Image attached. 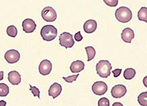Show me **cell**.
Here are the masks:
<instances>
[{"mask_svg": "<svg viewBox=\"0 0 147 106\" xmlns=\"http://www.w3.org/2000/svg\"><path fill=\"white\" fill-rule=\"evenodd\" d=\"M29 87H30V89H29V90L32 91L33 95L34 97H38V98H40V91L39 89H38L36 87H33L31 85H29Z\"/></svg>", "mask_w": 147, "mask_h": 106, "instance_id": "7402d4cb", "label": "cell"}, {"mask_svg": "<svg viewBox=\"0 0 147 106\" xmlns=\"http://www.w3.org/2000/svg\"><path fill=\"white\" fill-rule=\"evenodd\" d=\"M112 70L111 63L107 60H101L97 63V74L102 78H107L110 76Z\"/></svg>", "mask_w": 147, "mask_h": 106, "instance_id": "6da1fadb", "label": "cell"}, {"mask_svg": "<svg viewBox=\"0 0 147 106\" xmlns=\"http://www.w3.org/2000/svg\"><path fill=\"white\" fill-rule=\"evenodd\" d=\"M41 15L42 19L47 22H54L57 17L56 11L51 6H47L44 8L42 10Z\"/></svg>", "mask_w": 147, "mask_h": 106, "instance_id": "277c9868", "label": "cell"}, {"mask_svg": "<svg viewBox=\"0 0 147 106\" xmlns=\"http://www.w3.org/2000/svg\"><path fill=\"white\" fill-rule=\"evenodd\" d=\"M61 91L62 87L61 86V85H59V83H57V82H55L49 88V96L52 97L53 99H55L59 95H60V94L61 93Z\"/></svg>", "mask_w": 147, "mask_h": 106, "instance_id": "7c38bea8", "label": "cell"}, {"mask_svg": "<svg viewBox=\"0 0 147 106\" xmlns=\"http://www.w3.org/2000/svg\"><path fill=\"white\" fill-rule=\"evenodd\" d=\"M138 101L142 106H147V92L141 93L138 97Z\"/></svg>", "mask_w": 147, "mask_h": 106, "instance_id": "ffe728a7", "label": "cell"}, {"mask_svg": "<svg viewBox=\"0 0 147 106\" xmlns=\"http://www.w3.org/2000/svg\"><path fill=\"white\" fill-rule=\"evenodd\" d=\"M110 101L106 97L101 98L98 101V106H109Z\"/></svg>", "mask_w": 147, "mask_h": 106, "instance_id": "603a6c76", "label": "cell"}, {"mask_svg": "<svg viewBox=\"0 0 147 106\" xmlns=\"http://www.w3.org/2000/svg\"><path fill=\"white\" fill-rule=\"evenodd\" d=\"M3 79V72L1 71L0 72V80H2Z\"/></svg>", "mask_w": 147, "mask_h": 106, "instance_id": "4dcf8cb0", "label": "cell"}, {"mask_svg": "<svg viewBox=\"0 0 147 106\" xmlns=\"http://www.w3.org/2000/svg\"><path fill=\"white\" fill-rule=\"evenodd\" d=\"M127 89L125 86L123 85H117L113 87L111 90V95L116 99L121 98L125 95Z\"/></svg>", "mask_w": 147, "mask_h": 106, "instance_id": "ba28073f", "label": "cell"}, {"mask_svg": "<svg viewBox=\"0 0 147 106\" xmlns=\"http://www.w3.org/2000/svg\"><path fill=\"white\" fill-rule=\"evenodd\" d=\"M23 30L27 34H31L34 32L36 28V24L33 19H25L22 23Z\"/></svg>", "mask_w": 147, "mask_h": 106, "instance_id": "30bf717a", "label": "cell"}, {"mask_svg": "<svg viewBox=\"0 0 147 106\" xmlns=\"http://www.w3.org/2000/svg\"><path fill=\"white\" fill-rule=\"evenodd\" d=\"M84 68V62L80 60H77L71 63L70 65V70L73 74H78V73L82 72Z\"/></svg>", "mask_w": 147, "mask_h": 106, "instance_id": "9a60e30c", "label": "cell"}, {"mask_svg": "<svg viewBox=\"0 0 147 106\" xmlns=\"http://www.w3.org/2000/svg\"><path fill=\"white\" fill-rule=\"evenodd\" d=\"M97 24L95 20L90 19L84 23L83 25V29L84 32L87 34H92L97 29Z\"/></svg>", "mask_w": 147, "mask_h": 106, "instance_id": "4fadbf2b", "label": "cell"}, {"mask_svg": "<svg viewBox=\"0 0 147 106\" xmlns=\"http://www.w3.org/2000/svg\"><path fill=\"white\" fill-rule=\"evenodd\" d=\"M138 18L140 21H144L147 23V8L142 7L138 12Z\"/></svg>", "mask_w": 147, "mask_h": 106, "instance_id": "2e32d148", "label": "cell"}, {"mask_svg": "<svg viewBox=\"0 0 147 106\" xmlns=\"http://www.w3.org/2000/svg\"><path fill=\"white\" fill-rule=\"evenodd\" d=\"M59 44L65 48H71L74 44L72 35L68 32H63L59 36Z\"/></svg>", "mask_w": 147, "mask_h": 106, "instance_id": "5b68a950", "label": "cell"}, {"mask_svg": "<svg viewBox=\"0 0 147 106\" xmlns=\"http://www.w3.org/2000/svg\"><path fill=\"white\" fill-rule=\"evenodd\" d=\"M104 2L110 7H115L118 5V0H104Z\"/></svg>", "mask_w": 147, "mask_h": 106, "instance_id": "d4e9b609", "label": "cell"}, {"mask_svg": "<svg viewBox=\"0 0 147 106\" xmlns=\"http://www.w3.org/2000/svg\"><path fill=\"white\" fill-rule=\"evenodd\" d=\"M7 34L10 37L15 38L17 36V29L14 25H10V26L8 27L6 30Z\"/></svg>", "mask_w": 147, "mask_h": 106, "instance_id": "44dd1931", "label": "cell"}, {"mask_svg": "<svg viewBox=\"0 0 147 106\" xmlns=\"http://www.w3.org/2000/svg\"><path fill=\"white\" fill-rule=\"evenodd\" d=\"M136 72L133 68H127L125 70L123 76L126 80H131L135 77Z\"/></svg>", "mask_w": 147, "mask_h": 106, "instance_id": "e0dca14e", "label": "cell"}, {"mask_svg": "<svg viewBox=\"0 0 147 106\" xmlns=\"http://www.w3.org/2000/svg\"><path fill=\"white\" fill-rule=\"evenodd\" d=\"M146 80H147V76H145L144 80H143V83H144V86L146 87H147V82H146Z\"/></svg>", "mask_w": 147, "mask_h": 106, "instance_id": "f546056e", "label": "cell"}, {"mask_svg": "<svg viewBox=\"0 0 147 106\" xmlns=\"http://www.w3.org/2000/svg\"><path fill=\"white\" fill-rule=\"evenodd\" d=\"M40 35H41L42 39L45 41H53L57 36V29L55 28L53 25H45L42 27L41 31H40Z\"/></svg>", "mask_w": 147, "mask_h": 106, "instance_id": "7a4b0ae2", "label": "cell"}, {"mask_svg": "<svg viewBox=\"0 0 147 106\" xmlns=\"http://www.w3.org/2000/svg\"><path fill=\"white\" fill-rule=\"evenodd\" d=\"M92 91L96 95H103L107 92L108 86L105 82L102 81L95 82L92 86Z\"/></svg>", "mask_w": 147, "mask_h": 106, "instance_id": "8992f818", "label": "cell"}, {"mask_svg": "<svg viewBox=\"0 0 147 106\" xmlns=\"http://www.w3.org/2000/svg\"><path fill=\"white\" fill-rule=\"evenodd\" d=\"M79 74H76V75H72V76H68V77L65 78V77H63V79H64L65 82H68V83H72L73 82L76 81L77 78L78 77Z\"/></svg>", "mask_w": 147, "mask_h": 106, "instance_id": "cb8c5ba5", "label": "cell"}, {"mask_svg": "<svg viewBox=\"0 0 147 106\" xmlns=\"http://www.w3.org/2000/svg\"><path fill=\"white\" fill-rule=\"evenodd\" d=\"M4 58L5 61L8 62V63L13 64L19 61L21 58V54L18 50H14V49H11L5 52Z\"/></svg>", "mask_w": 147, "mask_h": 106, "instance_id": "52a82bcc", "label": "cell"}, {"mask_svg": "<svg viewBox=\"0 0 147 106\" xmlns=\"http://www.w3.org/2000/svg\"><path fill=\"white\" fill-rule=\"evenodd\" d=\"M115 17L121 23H128L132 19V12L129 8L127 7H120L116 10Z\"/></svg>", "mask_w": 147, "mask_h": 106, "instance_id": "3957f363", "label": "cell"}, {"mask_svg": "<svg viewBox=\"0 0 147 106\" xmlns=\"http://www.w3.org/2000/svg\"><path fill=\"white\" fill-rule=\"evenodd\" d=\"M74 38H75V40H76V41H77V42H80V41H82V36H81V34H80V32H77L76 34L74 35Z\"/></svg>", "mask_w": 147, "mask_h": 106, "instance_id": "4316f807", "label": "cell"}, {"mask_svg": "<svg viewBox=\"0 0 147 106\" xmlns=\"http://www.w3.org/2000/svg\"><path fill=\"white\" fill-rule=\"evenodd\" d=\"M85 50L87 51V61H90L95 57L96 54V51L93 46H87L85 47Z\"/></svg>", "mask_w": 147, "mask_h": 106, "instance_id": "ac0fdd59", "label": "cell"}, {"mask_svg": "<svg viewBox=\"0 0 147 106\" xmlns=\"http://www.w3.org/2000/svg\"><path fill=\"white\" fill-rule=\"evenodd\" d=\"M135 37L134 31L131 28H125L123 30L121 33V38L123 41H124L126 43H131V40Z\"/></svg>", "mask_w": 147, "mask_h": 106, "instance_id": "8fae6325", "label": "cell"}, {"mask_svg": "<svg viewBox=\"0 0 147 106\" xmlns=\"http://www.w3.org/2000/svg\"><path fill=\"white\" fill-rule=\"evenodd\" d=\"M5 105H6V102L5 101H3V100L0 101V106H5Z\"/></svg>", "mask_w": 147, "mask_h": 106, "instance_id": "f1b7e54d", "label": "cell"}, {"mask_svg": "<svg viewBox=\"0 0 147 106\" xmlns=\"http://www.w3.org/2000/svg\"><path fill=\"white\" fill-rule=\"evenodd\" d=\"M9 82L12 85H18L21 82V76L16 71H12L9 72L8 76Z\"/></svg>", "mask_w": 147, "mask_h": 106, "instance_id": "5bb4252c", "label": "cell"}, {"mask_svg": "<svg viewBox=\"0 0 147 106\" xmlns=\"http://www.w3.org/2000/svg\"><path fill=\"white\" fill-rule=\"evenodd\" d=\"M52 63L49 60L45 59L41 61L40 63L39 67V72L42 76H47L49 75L52 71Z\"/></svg>", "mask_w": 147, "mask_h": 106, "instance_id": "9c48e42d", "label": "cell"}, {"mask_svg": "<svg viewBox=\"0 0 147 106\" xmlns=\"http://www.w3.org/2000/svg\"><path fill=\"white\" fill-rule=\"evenodd\" d=\"M113 106H123L121 103H119V102H115V103H113Z\"/></svg>", "mask_w": 147, "mask_h": 106, "instance_id": "83f0119b", "label": "cell"}, {"mask_svg": "<svg viewBox=\"0 0 147 106\" xmlns=\"http://www.w3.org/2000/svg\"><path fill=\"white\" fill-rule=\"evenodd\" d=\"M122 72V69H116L113 71V74L114 75V77L117 78L120 76Z\"/></svg>", "mask_w": 147, "mask_h": 106, "instance_id": "484cf974", "label": "cell"}, {"mask_svg": "<svg viewBox=\"0 0 147 106\" xmlns=\"http://www.w3.org/2000/svg\"><path fill=\"white\" fill-rule=\"evenodd\" d=\"M8 86L4 83H0V97H6L9 94Z\"/></svg>", "mask_w": 147, "mask_h": 106, "instance_id": "d6986e66", "label": "cell"}]
</instances>
